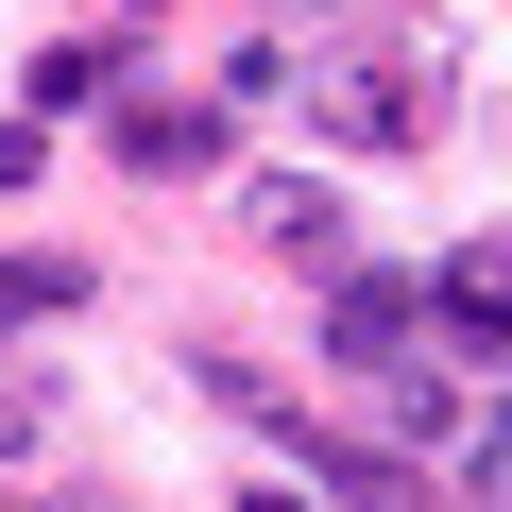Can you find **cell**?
<instances>
[{
	"label": "cell",
	"mask_w": 512,
	"mask_h": 512,
	"mask_svg": "<svg viewBox=\"0 0 512 512\" xmlns=\"http://www.w3.org/2000/svg\"><path fill=\"white\" fill-rule=\"evenodd\" d=\"M256 239H274V256H325V274H342V205H325V188H256Z\"/></svg>",
	"instance_id": "cell-7"
},
{
	"label": "cell",
	"mask_w": 512,
	"mask_h": 512,
	"mask_svg": "<svg viewBox=\"0 0 512 512\" xmlns=\"http://www.w3.org/2000/svg\"><path fill=\"white\" fill-rule=\"evenodd\" d=\"M86 308V256H0V325H69Z\"/></svg>",
	"instance_id": "cell-6"
},
{
	"label": "cell",
	"mask_w": 512,
	"mask_h": 512,
	"mask_svg": "<svg viewBox=\"0 0 512 512\" xmlns=\"http://www.w3.org/2000/svg\"><path fill=\"white\" fill-rule=\"evenodd\" d=\"M325 359L376 393V376H427L444 359V308L410 291V274H359V256H342V274H325Z\"/></svg>",
	"instance_id": "cell-2"
},
{
	"label": "cell",
	"mask_w": 512,
	"mask_h": 512,
	"mask_svg": "<svg viewBox=\"0 0 512 512\" xmlns=\"http://www.w3.org/2000/svg\"><path fill=\"white\" fill-rule=\"evenodd\" d=\"M120 69H137V52H120V35H69V52H52V69H35V103H52V120H69V103H120Z\"/></svg>",
	"instance_id": "cell-8"
},
{
	"label": "cell",
	"mask_w": 512,
	"mask_h": 512,
	"mask_svg": "<svg viewBox=\"0 0 512 512\" xmlns=\"http://www.w3.org/2000/svg\"><path fill=\"white\" fill-rule=\"evenodd\" d=\"M120 154H137V171H205V154H222V103H205V120H188V103H120Z\"/></svg>",
	"instance_id": "cell-4"
},
{
	"label": "cell",
	"mask_w": 512,
	"mask_h": 512,
	"mask_svg": "<svg viewBox=\"0 0 512 512\" xmlns=\"http://www.w3.org/2000/svg\"><path fill=\"white\" fill-rule=\"evenodd\" d=\"M0 461H35V393H0Z\"/></svg>",
	"instance_id": "cell-9"
},
{
	"label": "cell",
	"mask_w": 512,
	"mask_h": 512,
	"mask_svg": "<svg viewBox=\"0 0 512 512\" xmlns=\"http://www.w3.org/2000/svg\"><path fill=\"white\" fill-rule=\"evenodd\" d=\"M308 103H325V137H359V154H410V137L444 120V35H427V18H393L359 69H308Z\"/></svg>",
	"instance_id": "cell-1"
},
{
	"label": "cell",
	"mask_w": 512,
	"mask_h": 512,
	"mask_svg": "<svg viewBox=\"0 0 512 512\" xmlns=\"http://www.w3.org/2000/svg\"><path fill=\"white\" fill-rule=\"evenodd\" d=\"M308 478H325L342 512H427V478H410L393 444H342V461H308Z\"/></svg>",
	"instance_id": "cell-5"
},
{
	"label": "cell",
	"mask_w": 512,
	"mask_h": 512,
	"mask_svg": "<svg viewBox=\"0 0 512 512\" xmlns=\"http://www.w3.org/2000/svg\"><path fill=\"white\" fill-rule=\"evenodd\" d=\"M427 308H444L461 359H512V239H461L444 274H427Z\"/></svg>",
	"instance_id": "cell-3"
}]
</instances>
